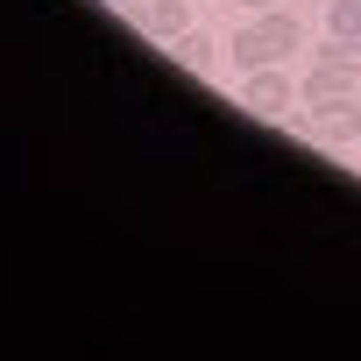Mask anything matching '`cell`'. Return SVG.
Masks as SVG:
<instances>
[{"mask_svg": "<svg viewBox=\"0 0 361 361\" xmlns=\"http://www.w3.org/2000/svg\"><path fill=\"white\" fill-rule=\"evenodd\" d=\"M241 106H248L255 121H283V114H290V71H276V64L248 71V85H241Z\"/></svg>", "mask_w": 361, "mask_h": 361, "instance_id": "cell-1", "label": "cell"}, {"mask_svg": "<svg viewBox=\"0 0 361 361\" xmlns=\"http://www.w3.org/2000/svg\"><path fill=\"white\" fill-rule=\"evenodd\" d=\"M354 135H361V99H354V92L312 106V142H326V149H354Z\"/></svg>", "mask_w": 361, "mask_h": 361, "instance_id": "cell-2", "label": "cell"}, {"mask_svg": "<svg viewBox=\"0 0 361 361\" xmlns=\"http://www.w3.org/2000/svg\"><path fill=\"white\" fill-rule=\"evenodd\" d=\"M220 50L234 57V71H262V64H276V57H283V50L269 43V29H262V15H255L248 29H234V36H227Z\"/></svg>", "mask_w": 361, "mask_h": 361, "instance_id": "cell-3", "label": "cell"}, {"mask_svg": "<svg viewBox=\"0 0 361 361\" xmlns=\"http://www.w3.org/2000/svg\"><path fill=\"white\" fill-rule=\"evenodd\" d=\"M135 22H142V36L177 43V36L192 29V0H149V8H135Z\"/></svg>", "mask_w": 361, "mask_h": 361, "instance_id": "cell-4", "label": "cell"}, {"mask_svg": "<svg viewBox=\"0 0 361 361\" xmlns=\"http://www.w3.org/2000/svg\"><path fill=\"white\" fill-rule=\"evenodd\" d=\"M213 50H220V43H213V36H199V29H185V36L170 43V57L185 64V71H213Z\"/></svg>", "mask_w": 361, "mask_h": 361, "instance_id": "cell-5", "label": "cell"}, {"mask_svg": "<svg viewBox=\"0 0 361 361\" xmlns=\"http://www.w3.org/2000/svg\"><path fill=\"white\" fill-rule=\"evenodd\" d=\"M262 29H269V43H276L283 57H290V50H305V29H298V15H290V8H269V15H262Z\"/></svg>", "mask_w": 361, "mask_h": 361, "instance_id": "cell-6", "label": "cell"}, {"mask_svg": "<svg viewBox=\"0 0 361 361\" xmlns=\"http://www.w3.org/2000/svg\"><path fill=\"white\" fill-rule=\"evenodd\" d=\"M319 64H333V71L361 78V36H333V43H319Z\"/></svg>", "mask_w": 361, "mask_h": 361, "instance_id": "cell-7", "label": "cell"}, {"mask_svg": "<svg viewBox=\"0 0 361 361\" xmlns=\"http://www.w3.org/2000/svg\"><path fill=\"white\" fill-rule=\"evenodd\" d=\"M326 29H333V36H361V0H333V8H326Z\"/></svg>", "mask_w": 361, "mask_h": 361, "instance_id": "cell-8", "label": "cell"}, {"mask_svg": "<svg viewBox=\"0 0 361 361\" xmlns=\"http://www.w3.org/2000/svg\"><path fill=\"white\" fill-rule=\"evenodd\" d=\"M241 8H248V15H269V8H283V0H241Z\"/></svg>", "mask_w": 361, "mask_h": 361, "instance_id": "cell-9", "label": "cell"}, {"mask_svg": "<svg viewBox=\"0 0 361 361\" xmlns=\"http://www.w3.org/2000/svg\"><path fill=\"white\" fill-rule=\"evenodd\" d=\"M106 8H142V0H106Z\"/></svg>", "mask_w": 361, "mask_h": 361, "instance_id": "cell-10", "label": "cell"}, {"mask_svg": "<svg viewBox=\"0 0 361 361\" xmlns=\"http://www.w3.org/2000/svg\"><path fill=\"white\" fill-rule=\"evenodd\" d=\"M354 99H361V85H354Z\"/></svg>", "mask_w": 361, "mask_h": 361, "instance_id": "cell-11", "label": "cell"}]
</instances>
